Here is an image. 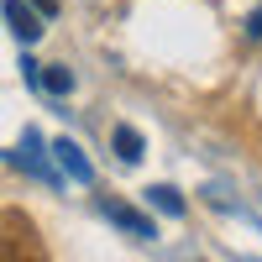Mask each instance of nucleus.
I'll use <instances>...</instances> for the list:
<instances>
[{"instance_id":"1","label":"nucleus","mask_w":262,"mask_h":262,"mask_svg":"<svg viewBox=\"0 0 262 262\" xmlns=\"http://www.w3.org/2000/svg\"><path fill=\"white\" fill-rule=\"evenodd\" d=\"M53 152H58V168H63V173H74L79 184H90V179H95V168H90V158L79 152V142L58 137V142H53Z\"/></svg>"},{"instance_id":"2","label":"nucleus","mask_w":262,"mask_h":262,"mask_svg":"<svg viewBox=\"0 0 262 262\" xmlns=\"http://www.w3.org/2000/svg\"><path fill=\"white\" fill-rule=\"evenodd\" d=\"M6 21H11V32L21 42H37L42 37V21H37V11L27 6V0H6Z\"/></svg>"},{"instance_id":"3","label":"nucleus","mask_w":262,"mask_h":262,"mask_svg":"<svg viewBox=\"0 0 262 262\" xmlns=\"http://www.w3.org/2000/svg\"><path fill=\"white\" fill-rule=\"evenodd\" d=\"M100 210L111 215L116 226H126L131 236H142V242H147V236H152V221H147V215H137V210H131V205H121V200H100Z\"/></svg>"},{"instance_id":"4","label":"nucleus","mask_w":262,"mask_h":262,"mask_svg":"<svg viewBox=\"0 0 262 262\" xmlns=\"http://www.w3.org/2000/svg\"><path fill=\"white\" fill-rule=\"evenodd\" d=\"M32 84H42L48 95H69V90H74V74L63 69V63H48V69H37V74H32Z\"/></svg>"},{"instance_id":"5","label":"nucleus","mask_w":262,"mask_h":262,"mask_svg":"<svg viewBox=\"0 0 262 262\" xmlns=\"http://www.w3.org/2000/svg\"><path fill=\"white\" fill-rule=\"evenodd\" d=\"M111 142H116V158L121 163H142V131L137 126H116Z\"/></svg>"},{"instance_id":"6","label":"nucleus","mask_w":262,"mask_h":262,"mask_svg":"<svg viewBox=\"0 0 262 262\" xmlns=\"http://www.w3.org/2000/svg\"><path fill=\"white\" fill-rule=\"evenodd\" d=\"M147 205H158L163 215H184V200H179V189H173V184H152V189H147Z\"/></svg>"},{"instance_id":"7","label":"nucleus","mask_w":262,"mask_h":262,"mask_svg":"<svg viewBox=\"0 0 262 262\" xmlns=\"http://www.w3.org/2000/svg\"><path fill=\"white\" fill-rule=\"evenodd\" d=\"M247 37H252V42H262V6H257V11H252V21H247Z\"/></svg>"},{"instance_id":"8","label":"nucleus","mask_w":262,"mask_h":262,"mask_svg":"<svg viewBox=\"0 0 262 262\" xmlns=\"http://www.w3.org/2000/svg\"><path fill=\"white\" fill-rule=\"evenodd\" d=\"M32 6H37L42 16H53V11H58V0H32Z\"/></svg>"}]
</instances>
